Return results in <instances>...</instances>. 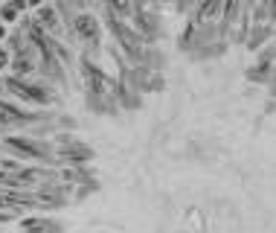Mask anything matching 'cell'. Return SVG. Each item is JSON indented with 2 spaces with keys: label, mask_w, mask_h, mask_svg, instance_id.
I'll use <instances>...</instances> for the list:
<instances>
[{
  "label": "cell",
  "mask_w": 276,
  "mask_h": 233,
  "mask_svg": "<svg viewBox=\"0 0 276 233\" xmlns=\"http://www.w3.org/2000/svg\"><path fill=\"white\" fill-rule=\"evenodd\" d=\"M6 146H9L15 155L27 158V161H38V158H44V155H47V149H44V146H38V143L30 140V137H6Z\"/></svg>",
  "instance_id": "6da1fadb"
},
{
  "label": "cell",
  "mask_w": 276,
  "mask_h": 233,
  "mask_svg": "<svg viewBox=\"0 0 276 233\" xmlns=\"http://www.w3.org/2000/svg\"><path fill=\"white\" fill-rule=\"evenodd\" d=\"M73 30H76L79 38H85V41H96L99 38V27H96V21H93L91 15H79L76 24H73Z\"/></svg>",
  "instance_id": "7a4b0ae2"
},
{
  "label": "cell",
  "mask_w": 276,
  "mask_h": 233,
  "mask_svg": "<svg viewBox=\"0 0 276 233\" xmlns=\"http://www.w3.org/2000/svg\"><path fill=\"white\" fill-rule=\"evenodd\" d=\"M41 30H47V33H59V24H61V18H59V12L53 9V6H41L38 9V21H35Z\"/></svg>",
  "instance_id": "3957f363"
},
{
  "label": "cell",
  "mask_w": 276,
  "mask_h": 233,
  "mask_svg": "<svg viewBox=\"0 0 276 233\" xmlns=\"http://www.w3.org/2000/svg\"><path fill=\"white\" fill-rule=\"evenodd\" d=\"M18 15H21V9H18L15 3H9V6H3V9H0V21H3V24L18 21Z\"/></svg>",
  "instance_id": "277c9868"
},
{
  "label": "cell",
  "mask_w": 276,
  "mask_h": 233,
  "mask_svg": "<svg viewBox=\"0 0 276 233\" xmlns=\"http://www.w3.org/2000/svg\"><path fill=\"white\" fill-rule=\"evenodd\" d=\"M108 3H111V9H114V12H128V9H131V3H128V0H108Z\"/></svg>",
  "instance_id": "5b68a950"
},
{
  "label": "cell",
  "mask_w": 276,
  "mask_h": 233,
  "mask_svg": "<svg viewBox=\"0 0 276 233\" xmlns=\"http://www.w3.org/2000/svg\"><path fill=\"white\" fill-rule=\"evenodd\" d=\"M9 65H12V56H9V50H6V47H0V70H6Z\"/></svg>",
  "instance_id": "8992f818"
},
{
  "label": "cell",
  "mask_w": 276,
  "mask_h": 233,
  "mask_svg": "<svg viewBox=\"0 0 276 233\" xmlns=\"http://www.w3.org/2000/svg\"><path fill=\"white\" fill-rule=\"evenodd\" d=\"M3 38H6V24L0 21V41H3Z\"/></svg>",
  "instance_id": "52a82bcc"
}]
</instances>
